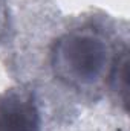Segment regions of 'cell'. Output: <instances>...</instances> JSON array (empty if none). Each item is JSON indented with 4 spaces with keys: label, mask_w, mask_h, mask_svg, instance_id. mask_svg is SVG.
Segmentation results:
<instances>
[{
    "label": "cell",
    "mask_w": 130,
    "mask_h": 131,
    "mask_svg": "<svg viewBox=\"0 0 130 131\" xmlns=\"http://www.w3.org/2000/svg\"><path fill=\"white\" fill-rule=\"evenodd\" d=\"M115 55L103 32L78 28L57 38L51 50V67L55 78L67 87L94 90L107 81Z\"/></svg>",
    "instance_id": "obj_1"
},
{
    "label": "cell",
    "mask_w": 130,
    "mask_h": 131,
    "mask_svg": "<svg viewBox=\"0 0 130 131\" xmlns=\"http://www.w3.org/2000/svg\"><path fill=\"white\" fill-rule=\"evenodd\" d=\"M0 131H43L34 92L25 87L0 92Z\"/></svg>",
    "instance_id": "obj_2"
},
{
    "label": "cell",
    "mask_w": 130,
    "mask_h": 131,
    "mask_svg": "<svg viewBox=\"0 0 130 131\" xmlns=\"http://www.w3.org/2000/svg\"><path fill=\"white\" fill-rule=\"evenodd\" d=\"M107 81L112 87V92L115 93V98L118 99L124 111H127V107H129V50L127 47H123L119 52H116Z\"/></svg>",
    "instance_id": "obj_3"
},
{
    "label": "cell",
    "mask_w": 130,
    "mask_h": 131,
    "mask_svg": "<svg viewBox=\"0 0 130 131\" xmlns=\"http://www.w3.org/2000/svg\"><path fill=\"white\" fill-rule=\"evenodd\" d=\"M8 29V6L6 0H0V38Z\"/></svg>",
    "instance_id": "obj_4"
}]
</instances>
